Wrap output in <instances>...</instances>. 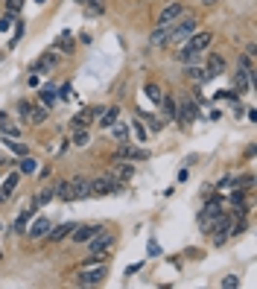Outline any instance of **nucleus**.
Listing matches in <instances>:
<instances>
[{"label": "nucleus", "mask_w": 257, "mask_h": 289, "mask_svg": "<svg viewBox=\"0 0 257 289\" xmlns=\"http://www.w3.org/2000/svg\"><path fill=\"white\" fill-rule=\"evenodd\" d=\"M196 29H199V18H196V15H181V18L170 26V38H167V44H184Z\"/></svg>", "instance_id": "1"}, {"label": "nucleus", "mask_w": 257, "mask_h": 289, "mask_svg": "<svg viewBox=\"0 0 257 289\" xmlns=\"http://www.w3.org/2000/svg\"><path fill=\"white\" fill-rule=\"evenodd\" d=\"M123 190V181H117L114 175H99L88 181V196H114Z\"/></svg>", "instance_id": "2"}, {"label": "nucleus", "mask_w": 257, "mask_h": 289, "mask_svg": "<svg viewBox=\"0 0 257 289\" xmlns=\"http://www.w3.org/2000/svg\"><path fill=\"white\" fill-rule=\"evenodd\" d=\"M208 234L214 237V246H222L228 237H231V216L222 211L219 216H214L211 222H208Z\"/></svg>", "instance_id": "3"}, {"label": "nucleus", "mask_w": 257, "mask_h": 289, "mask_svg": "<svg viewBox=\"0 0 257 289\" xmlns=\"http://www.w3.org/2000/svg\"><path fill=\"white\" fill-rule=\"evenodd\" d=\"M211 41H214V32H208V29H202V32H199V29H196V32L184 41V50L178 53V58H187L190 53H205Z\"/></svg>", "instance_id": "4"}, {"label": "nucleus", "mask_w": 257, "mask_h": 289, "mask_svg": "<svg viewBox=\"0 0 257 289\" xmlns=\"http://www.w3.org/2000/svg\"><path fill=\"white\" fill-rule=\"evenodd\" d=\"M105 272H108V269H105V260L97 263V266H85V269H79L76 284H79V287H97V284H102Z\"/></svg>", "instance_id": "5"}, {"label": "nucleus", "mask_w": 257, "mask_h": 289, "mask_svg": "<svg viewBox=\"0 0 257 289\" xmlns=\"http://www.w3.org/2000/svg\"><path fill=\"white\" fill-rule=\"evenodd\" d=\"M88 246H91V254H108L111 246H114V234H111L108 228H99V231L88 240Z\"/></svg>", "instance_id": "6"}, {"label": "nucleus", "mask_w": 257, "mask_h": 289, "mask_svg": "<svg viewBox=\"0 0 257 289\" xmlns=\"http://www.w3.org/2000/svg\"><path fill=\"white\" fill-rule=\"evenodd\" d=\"M196 117H199V102H196V99H181V102H176V120H178L181 126H190Z\"/></svg>", "instance_id": "7"}, {"label": "nucleus", "mask_w": 257, "mask_h": 289, "mask_svg": "<svg viewBox=\"0 0 257 289\" xmlns=\"http://www.w3.org/2000/svg\"><path fill=\"white\" fill-rule=\"evenodd\" d=\"M102 111H105V108H99V105H97V108H82V111L70 120V129H88V126L102 114Z\"/></svg>", "instance_id": "8"}, {"label": "nucleus", "mask_w": 257, "mask_h": 289, "mask_svg": "<svg viewBox=\"0 0 257 289\" xmlns=\"http://www.w3.org/2000/svg\"><path fill=\"white\" fill-rule=\"evenodd\" d=\"M35 213H38V205L29 199V208H23V211L18 213V219L12 222V231H15V234H23V231H26V225L35 219Z\"/></svg>", "instance_id": "9"}, {"label": "nucleus", "mask_w": 257, "mask_h": 289, "mask_svg": "<svg viewBox=\"0 0 257 289\" xmlns=\"http://www.w3.org/2000/svg\"><path fill=\"white\" fill-rule=\"evenodd\" d=\"M181 15H184V6H181V3H170V6L161 9V15H158V26H173Z\"/></svg>", "instance_id": "10"}, {"label": "nucleus", "mask_w": 257, "mask_h": 289, "mask_svg": "<svg viewBox=\"0 0 257 289\" xmlns=\"http://www.w3.org/2000/svg\"><path fill=\"white\" fill-rule=\"evenodd\" d=\"M111 175L126 184L129 178H135V167L129 161H123V158H111Z\"/></svg>", "instance_id": "11"}, {"label": "nucleus", "mask_w": 257, "mask_h": 289, "mask_svg": "<svg viewBox=\"0 0 257 289\" xmlns=\"http://www.w3.org/2000/svg\"><path fill=\"white\" fill-rule=\"evenodd\" d=\"M219 213H222V202H219V199H208L205 208H202V213H199V225L208 231V222H211L214 216H219Z\"/></svg>", "instance_id": "12"}, {"label": "nucleus", "mask_w": 257, "mask_h": 289, "mask_svg": "<svg viewBox=\"0 0 257 289\" xmlns=\"http://www.w3.org/2000/svg\"><path fill=\"white\" fill-rule=\"evenodd\" d=\"M205 73H208V79L222 76V73H225V58H222L219 53H211V56H208V61H205Z\"/></svg>", "instance_id": "13"}, {"label": "nucleus", "mask_w": 257, "mask_h": 289, "mask_svg": "<svg viewBox=\"0 0 257 289\" xmlns=\"http://www.w3.org/2000/svg\"><path fill=\"white\" fill-rule=\"evenodd\" d=\"M111 158H123V161H146L149 152H146V149H135V146H129V143H120V152L111 155Z\"/></svg>", "instance_id": "14"}, {"label": "nucleus", "mask_w": 257, "mask_h": 289, "mask_svg": "<svg viewBox=\"0 0 257 289\" xmlns=\"http://www.w3.org/2000/svg\"><path fill=\"white\" fill-rule=\"evenodd\" d=\"M67 193H70V202H76V199H88V178H73V181H67Z\"/></svg>", "instance_id": "15"}, {"label": "nucleus", "mask_w": 257, "mask_h": 289, "mask_svg": "<svg viewBox=\"0 0 257 289\" xmlns=\"http://www.w3.org/2000/svg\"><path fill=\"white\" fill-rule=\"evenodd\" d=\"M47 231H50V219H47V216H38L32 225H26V231H23V234H26L29 240H41Z\"/></svg>", "instance_id": "16"}, {"label": "nucleus", "mask_w": 257, "mask_h": 289, "mask_svg": "<svg viewBox=\"0 0 257 289\" xmlns=\"http://www.w3.org/2000/svg\"><path fill=\"white\" fill-rule=\"evenodd\" d=\"M99 228H102V225H76V228L70 231V237H73V243H88Z\"/></svg>", "instance_id": "17"}, {"label": "nucleus", "mask_w": 257, "mask_h": 289, "mask_svg": "<svg viewBox=\"0 0 257 289\" xmlns=\"http://www.w3.org/2000/svg\"><path fill=\"white\" fill-rule=\"evenodd\" d=\"M56 61H59V56H56V53H44V56L32 64V73H50V70L56 67Z\"/></svg>", "instance_id": "18"}, {"label": "nucleus", "mask_w": 257, "mask_h": 289, "mask_svg": "<svg viewBox=\"0 0 257 289\" xmlns=\"http://www.w3.org/2000/svg\"><path fill=\"white\" fill-rule=\"evenodd\" d=\"M76 225H70V222H64V225H59V228H50L44 237L50 240V243H59V240H64V237H70V231H73Z\"/></svg>", "instance_id": "19"}, {"label": "nucleus", "mask_w": 257, "mask_h": 289, "mask_svg": "<svg viewBox=\"0 0 257 289\" xmlns=\"http://www.w3.org/2000/svg\"><path fill=\"white\" fill-rule=\"evenodd\" d=\"M167 38H170V26H155L152 35H149V44L152 47H167Z\"/></svg>", "instance_id": "20"}, {"label": "nucleus", "mask_w": 257, "mask_h": 289, "mask_svg": "<svg viewBox=\"0 0 257 289\" xmlns=\"http://www.w3.org/2000/svg\"><path fill=\"white\" fill-rule=\"evenodd\" d=\"M0 132H3V137H15V140L20 137V129L9 120V114H0Z\"/></svg>", "instance_id": "21"}, {"label": "nucleus", "mask_w": 257, "mask_h": 289, "mask_svg": "<svg viewBox=\"0 0 257 289\" xmlns=\"http://www.w3.org/2000/svg\"><path fill=\"white\" fill-rule=\"evenodd\" d=\"M47 117H50V108L41 102V105H32V114H29V123L32 126H41V123H47Z\"/></svg>", "instance_id": "22"}, {"label": "nucleus", "mask_w": 257, "mask_h": 289, "mask_svg": "<svg viewBox=\"0 0 257 289\" xmlns=\"http://www.w3.org/2000/svg\"><path fill=\"white\" fill-rule=\"evenodd\" d=\"M56 199V190H53V184H47V187H41L38 190V196H32V202L38 205V208H44V205H50Z\"/></svg>", "instance_id": "23"}, {"label": "nucleus", "mask_w": 257, "mask_h": 289, "mask_svg": "<svg viewBox=\"0 0 257 289\" xmlns=\"http://www.w3.org/2000/svg\"><path fill=\"white\" fill-rule=\"evenodd\" d=\"M38 94H41V102H44V105H53V102L59 99L56 85H50V82H47V85H41V88H38Z\"/></svg>", "instance_id": "24"}, {"label": "nucleus", "mask_w": 257, "mask_h": 289, "mask_svg": "<svg viewBox=\"0 0 257 289\" xmlns=\"http://www.w3.org/2000/svg\"><path fill=\"white\" fill-rule=\"evenodd\" d=\"M161 105H164V117H161V120L173 123V120H176V99H173V96H161Z\"/></svg>", "instance_id": "25"}, {"label": "nucleus", "mask_w": 257, "mask_h": 289, "mask_svg": "<svg viewBox=\"0 0 257 289\" xmlns=\"http://www.w3.org/2000/svg\"><path fill=\"white\" fill-rule=\"evenodd\" d=\"M111 137H114L117 143H129V126H126V123H114V126H111Z\"/></svg>", "instance_id": "26"}, {"label": "nucleus", "mask_w": 257, "mask_h": 289, "mask_svg": "<svg viewBox=\"0 0 257 289\" xmlns=\"http://www.w3.org/2000/svg\"><path fill=\"white\" fill-rule=\"evenodd\" d=\"M73 135H70V143L73 146H88L91 143V135H88V129H70Z\"/></svg>", "instance_id": "27"}, {"label": "nucleus", "mask_w": 257, "mask_h": 289, "mask_svg": "<svg viewBox=\"0 0 257 289\" xmlns=\"http://www.w3.org/2000/svg\"><path fill=\"white\" fill-rule=\"evenodd\" d=\"M18 178H20V175H18V173H12V175L3 181V187H0V199H3V202H6V199L12 196V190L18 187Z\"/></svg>", "instance_id": "28"}, {"label": "nucleus", "mask_w": 257, "mask_h": 289, "mask_svg": "<svg viewBox=\"0 0 257 289\" xmlns=\"http://www.w3.org/2000/svg\"><path fill=\"white\" fill-rule=\"evenodd\" d=\"M234 85H237V94H246V91L252 88V79L246 76V70H237V76H234Z\"/></svg>", "instance_id": "29"}, {"label": "nucleus", "mask_w": 257, "mask_h": 289, "mask_svg": "<svg viewBox=\"0 0 257 289\" xmlns=\"http://www.w3.org/2000/svg\"><path fill=\"white\" fill-rule=\"evenodd\" d=\"M3 146H6L9 152H15L18 158H20V155H26V146H23L20 140H15V137H3Z\"/></svg>", "instance_id": "30"}, {"label": "nucleus", "mask_w": 257, "mask_h": 289, "mask_svg": "<svg viewBox=\"0 0 257 289\" xmlns=\"http://www.w3.org/2000/svg\"><path fill=\"white\" fill-rule=\"evenodd\" d=\"M187 79H193V82H205L208 73H205V67H199V64H187Z\"/></svg>", "instance_id": "31"}, {"label": "nucleus", "mask_w": 257, "mask_h": 289, "mask_svg": "<svg viewBox=\"0 0 257 289\" xmlns=\"http://www.w3.org/2000/svg\"><path fill=\"white\" fill-rule=\"evenodd\" d=\"M117 114H120V108H105V111L99 114L102 126H114V123H117Z\"/></svg>", "instance_id": "32"}, {"label": "nucleus", "mask_w": 257, "mask_h": 289, "mask_svg": "<svg viewBox=\"0 0 257 289\" xmlns=\"http://www.w3.org/2000/svg\"><path fill=\"white\" fill-rule=\"evenodd\" d=\"M59 50H61V53H73V35H70V32H61V38H59Z\"/></svg>", "instance_id": "33"}, {"label": "nucleus", "mask_w": 257, "mask_h": 289, "mask_svg": "<svg viewBox=\"0 0 257 289\" xmlns=\"http://www.w3.org/2000/svg\"><path fill=\"white\" fill-rule=\"evenodd\" d=\"M53 190H56V199H61V202H70V193H67V181H56V184H53Z\"/></svg>", "instance_id": "34"}, {"label": "nucleus", "mask_w": 257, "mask_h": 289, "mask_svg": "<svg viewBox=\"0 0 257 289\" xmlns=\"http://www.w3.org/2000/svg\"><path fill=\"white\" fill-rule=\"evenodd\" d=\"M20 173H23V175L35 173V158H29V155H20Z\"/></svg>", "instance_id": "35"}, {"label": "nucleus", "mask_w": 257, "mask_h": 289, "mask_svg": "<svg viewBox=\"0 0 257 289\" xmlns=\"http://www.w3.org/2000/svg\"><path fill=\"white\" fill-rule=\"evenodd\" d=\"M18 114L23 123H29V114H32V102H18Z\"/></svg>", "instance_id": "36"}, {"label": "nucleus", "mask_w": 257, "mask_h": 289, "mask_svg": "<svg viewBox=\"0 0 257 289\" xmlns=\"http://www.w3.org/2000/svg\"><path fill=\"white\" fill-rule=\"evenodd\" d=\"M132 126H135V135H138V140H140V143H143V140H146V137H149V132H146V126H143V120H135V123H132Z\"/></svg>", "instance_id": "37"}, {"label": "nucleus", "mask_w": 257, "mask_h": 289, "mask_svg": "<svg viewBox=\"0 0 257 289\" xmlns=\"http://www.w3.org/2000/svg\"><path fill=\"white\" fill-rule=\"evenodd\" d=\"M146 96H149L152 102H161V96H164V94H161V88H158V85H146Z\"/></svg>", "instance_id": "38"}, {"label": "nucleus", "mask_w": 257, "mask_h": 289, "mask_svg": "<svg viewBox=\"0 0 257 289\" xmlns=\"http://www.w3.org/2000/svg\"><path fill=\"white\" fill-rule=\"evenodd\" d=\"M143 120L149 123V129H152V132H158V129L164 126V120H161V117H152V114H143Z\"/></svg>", "instance_id": "39"}, {"label": "nucleus", "mask_w": 257, "mask_h": 289, "mask_svg": "<svg viewBox=\"0 0 257 289\" xmlns=\"http://www.w3.org/2000/svg\"><path fill=\"white\" fill-rule=\"evenodd\" d=\"M20 9H23V0H6V12L9 15H18Z\"/></svg>", "instance_id": "40"}, {"label": "nucleus", "mask_w": 257, "mask_h": 289, "mask_svg": "<svg viewBox=\"0 0 257 289\" xmlns=\"http://www.w3.org/2000/svg\"><path fill=\"white\" fill-rule=\"evenodd\" d=\"M240 287V278L237 275H228V278H222V289H234Z\"/></svg>", "instance_id": "41"}, {"label": "nucleus", "mask_w": 257, "mask_h": 289, "mask_svg": "<svg viewBox=\"0 0 257 289\" xmlns=\"http://www.w3.org/2000/svg\"><path fill=\"white\" fill-rule=\"evenodd\" d=\"M12 20H15V15H9V12H6V15L0 18V32H6V29H12Z\"/></svg>", "instance_id": "42"}, {"label": "nucleus", "mask_w": 257, "mask_h": 289, "mask_svg": "<svg viewBox=\"0 0 257 289\" xmlns=\"http://www.w3.org/2000/svg\"><path fill=\"white\" fill-rule=\"evenodd\" d=\"M88 12H91V15H94V12L99 15V12H102V0H91V3H88Z\"/></svg>", "instance_id": "43"}, {"label": "nucleus", "mask_w": 257, "mask_h": 289, "mask_svg": "<svg viewBox=\"0 0 257 289\" xmlns=\"http://www.w3.org/2000/svg\"><path fill=\"white\" fill-rule=\"evenodd\" d=\"M149 254H152V257H158V254H161V249H158V243H155V240H149Z\"/></svg>", "instance_id": "44"}, {"label": "nucleus", "mask_w": 257, "mask_h": 289, "mask_svg": "<svg viewBox=\"0 0 257 289\" xmlns=\"http://www.w3.org/2000/svg\"><path fill=\"white\" fill-rule=\"evenodd\" d=\"M6 164H12V161H9V158L3 155V146H0V167H6Z\"/></svg>", "instance_id": "45"}, {"label": "nucleus", "mask_w": 257, "mask_h": 289, "mask_svg": "<svg viewBox=\"0 0 257 289\" xmlns=\"http://www.w3.org/2000/svg\"><path fill=\"white\" fill-rule=\"evenodd\" d=\"M202 3H205V6H214V3H217V0H202Z\"/></svg>", "instance_id": "46"}, {"label": "nucleus", "mask_w": 257, "mask_h": 289, "mask_svg": "<svg viewBox=\"0 0 257 289\" xmlns=\"http://www.w3.org/2000/svg\"><path fill=\"white\" fill-rule=\"evenodd\" d=\"M76 3H88V0H76Z\"/></svg>", "instance_id": "47"}, {"label": "nucleus", "mask_w": 257, "mask_h": 289, "mask_svg": "<svg viewBox=\"0 0 257 289\" xmlns=\"http://www.w3.org/2000/svg\"><path fill=\"white\" fill-rule=\"evenodd\" d=\"M0 260H3V251H0Z\"/></svg>", "instance_id": "48"}]
</instances>
